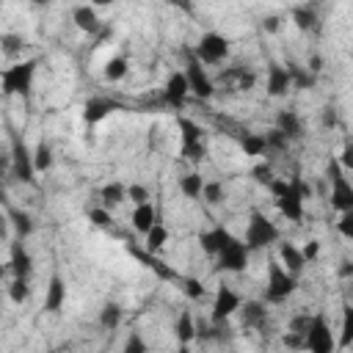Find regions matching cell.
<instances>
[{
	"instance_id": "obj_54",
	"label": "cell",
	"mask_w": 353,
	"mask_h": 353,
	"mask_svg": "<svg viewBox=\"0 0 353 353\" xmlns=\"http://www.w3.org/2000/svg\"><path fill=\"white\" fill-rule=\"evenodd\" d=\"M339 276H342V279H350V276H353V262H347V259H345V262H342V268H339Z\"/></svg>"
},
{
	"instance_id": "obj_8",
	"label": "cell",
	"mask_w": 353,
	"mask_h": 353,
	"mask_svg": "<svg viewBox=\"0 0 353 353\" xmlns=\"http://www.w3.org/2000/svg\"><path fill=\"white\" fill-rule=\"evenodd\" d=\"M193 55L201 61V63H221L226 55H229V39L223 33H204L199 39V44L193 47Z\"/></svg>"
},
{
	"instance_id": "obj_4",
	"label": "cell",
	"mask_w": 353,
	"mask_h": 353,
	"mask_svg": "<svg viewBox=\"0 0 353 353\" xmlns=\"http://www.w3.org/2000/svg\"><path fill=\"white\" fill-rule=\"evenodd\" d=\"M279 226L265 215V212H259V210H254L251 212V218H248V226H245V237H243V243L248 245V251H259V248H268V245H273L276 240H279Z\"/></svg>"
},
{
	"instance_id": "obj_51",
	"label": "cell",
	"mask_w": 353,
	"mask_h": 353,
	"mask_svg": "<svg viewBox=\"0 0 353 353\" xmlns=\"http://www.w3.org/2000/svg\"><path fill=\"white\" fill-rule=\"evenodd\" d=\"M323 127H336V110L334 108H323Z\"/></svg>"
},
{
	"instance_id": "obj_55",
	"label": "cell",
	"mask_w": 353,
	"mask_h": 353,
	"mask_svg": "<svg viewBox=\"0 0 353 353\" xmlns=\"http://www.w3.org/2000/svg\"><path fill=\"white\" fill-rule=\"evenodd\" d=\"M179 353H193V350H190V345H179Z\"/></svg>"
},
{
	"instance_id": "obj_6",
	"label": "cell",
	"mask_w": 353,
	"mask_h": 353,
	"mask_svg": "<svg viewBox=\"0 0 353 353\" xmlns=\"http://www.w3.org/2000/svg\"><path fill=\"white\" fill-rule=\"evenodd\" d=\"M179 124V138H182V146H179V154L190 163H201L204 154H207V146H204V130L193 121V119H185L179 116L176 119Z\"/></svg>"
},
{
	"instance_id": "obj_18",
	"label": "cell",
	"mask_w": 353,
	"mask_h": 353,
	"mask_svg": "<svg viewBox=\"0 0 353 353\" xmlns=\"http://www.w3.org/2000/svg\"><path fill=\"white\" fill-rule=\"evenodd\" d=\"M63 303H66V281L58 273H52L50 284H47V295H44V312L58 314L63 309Z\"/></svg>"
},
{
	"instance_id": "obj_25",
	"label": "cell",
	"mask_w": 353,
	"mask_h": 353,
	"mask_svg": "<svg viewBox=\"0 0 353 353\" xmlns=\"http://www.w3.org/2000/svg\"><path fill=\"white\" fill-rule=\"evenodd\" d=\"M240 146H243V154H248V157H259V154H265V152H268L265 132H243Z\"/></svg>"
},
{
	"instance_id": "obj_49",
	"label": "cell",
	"mask_w": 353,
	"mask_h": 353,
	"mask_svg": "<svg viewBox=\"0 0 353 353\" xmlns=\"http://www.w3.org/2000/svg\"><path fill=\"white\" fill-rule=\"evenodd\" d=\"M88 218L97 223V226H108L110 223V212L105 207H97V210H88Z\"/></svg>"
},
{
	"instance_id": "obj_35",
	"label": "cell",
	"mask_w": 353,
	"mask_h": 353,
	"mask_svg": "<svg viewBox=\"0 0 353 353\" xmlns=\"http://www.w3.org/2000/svg\"><path fill=\"white\" fill-rule=\"evenodd\" d=\"M165 243H168V229L157 221V223H154V229L146 234V248H149V251H160Z\"/></svg>"
},
{
	"instance_id": "obj_10",
	"label": "cell",
	"mask_w": 353,
	"mask_h": 353,
	"mask_svg": "<svg viewBox=\"0 0 353 353\" xmlns=\"http://www.w3.org/2000/svg\"><path fill=\"white\" fill-rule=\"evenodd\" d=\"M243 306V298L229 287V284H221L218 292H215V301H212V312H210V320L218 325L223 320H229L232 314H237Z\"/></svg>"
},
{
	"instance_id": "obj_31",
	"label": "cell",
	"mask_w": 353,
	"mask_h": 353,
	"mask_svg": "<svg viewBox=\"0 0 353 353\" xmlns=\"http://www.w3.org/2000/svg\"><path fill=\"white\" fill-rule=\"evenodd\" d=\"M292 22H295L298 30H312V28H317V14L309 6H295L292 8Z\"/></svg>"
},
{
	"instance_id": "obj_13",
	"label": "cell",
	"mask_w": 353,
	"mask_h": 353,
	"mask_svg": "<svg viewBox=\"0 0 353 353\" xmlns=\"http://www.w3.org/2000/svg\"><path fill=\"white\" fill-rule=\"evenodd\" d=\"M188 94H190V85H188L185 72H171L168 80H165V85H163V102H165L168 108L179 110V108L185 105Z\"/></svg>"
},
{
	"instance_id": "obj_43",
	"label": "cell",
	"mask_w": 353,
	"mask_h": 353,
	"mask_svg": "<svg viewBox=\"0 0 353 353\" xmlns=\"http://www.w3.org/2000/svg\"><path fill=\"white\" fill-rule=\"evenodd\" d=\"M201 199L210 201V204H221V201H223V185H221V182H207Z\"/></svg>"
},
{
	"instance_id": "obj_28",
	"label": "cell",
	"mask_w": 353,
	"mask_h": 353,
	"mask_svg": "<svg viewBox=\"0 0 353 353\" xmlns=\"http://www.w3.org/2000/svg\"><path fill=\"white\" fill-rule=\"evenodd\" d=\"M204 179L196 174V171H188L182 179H179V190L188 196V199H201V193H204Z\"/></svg>"
},
{
	"instance_id": "obj_17",
	"label": "cell",
	"mask_w": 353,
	"mask_h": 353,
	"mask_svg": "<svg viewBox=\"0 0 353 353\" xmlns=\"http://www.w3.org/2000/svg\"><path fill=\"white\" fill-rule=\"evenodd\" d=\"M232 237H234V234H229V229L212 226V229H207V232L199 234V243H201V248H204L210 256H218V254L232 243Z\"/></svg>"
},
{
	"instance_id": "obj_12",
	"label": "cell",
	"mask_w": 353,
	"mask_h": 353,
	"mask_svg": "<svg viewBox=\"0 0 353 353\" xmlns=\"http://www.w3.org/2000/svg\"><path fill=\"white\" fill-rule=\"evenodd\" d=\"M11 171L19 182L33 185L36 182V165H33V152L25 146V141H14L11 149Z\"/></svg>"
},
{
	"instance_id": "obj_52",
	"label": "cell",
	"mask_w": 353,
	"mask_h": 353,
	"mask_svg": "<svg viewBox=\"0 0 353 353\" xmlns=\"http://www.w3.org/2000/svg\"><path fill=\"white\" fill-rule=\"evenodd\" d=\"M279 25H281V19H279V17H265V19H262V28H265L268 33H276V30H279Z\"/></svg>"
},
{
	"instance_id": "obj_44",
	"label": "cell",
	"mask_w": 353,
	"mask_h": 353,
	"mask_svg": "<svg viewBox=\"0 0 353 353\" xmlns=\"http://www.w3.org/2000/svg\"><path fill=\"white\" fill-rule=\"evenodd\" d=\"M127 199H132L135 207H138V204H146V201H149V190H146L143 185L132 182V185H127Z\"/></svg>"
},
{
	"instance_id": "obj_24",
	"label": "cell",
	"mask_w": 353,
	"mask_h": 353,
	"mask_svg": "<svg viewBox=\"0 0 353 353\" xmlns=\"http://www.w3.org/2000/svg\"><path fill=\"white\" fill-rule=\"evenodd\" d=\"M72 19L85 33H97L99 30V17H97V8H91V6H74Z\"/></svg>"
},
{
	"instance_id": "obj_45",
	"label": "cell",
	"mask_w": 353,
	"mask_h": 353,
	"mask_svg": "<svg viewBox=\"0 0 353 353\" xmlns=\"http://www.w3.org/2000/svg\"><path fill=\"white\" fill-rule=\"evenodd\" d=\"M281 342H284V347H290V350H306V336H303V334L287 331V334L281 336Z\"/></svg>"
},
{
	"instance_id": "obj_15",
	"label": "cell",
	"mask_w": 353,
	"mask_h": 353,
	"mask_svg": "<svg viewBox=\"0 0 353 353\" xmlns=\"http://www.w3.org/2000/svg\"><path fill=\"white\" fill-rule=\"evenodd\" d=\"M113 110H119V102L116 99H110V97H91L83 105V119H85V124H99Z\"/></svg>"
},
{
	"instance_id": "obj_23",
	"label": "cell",
	"mask_w": 353,
	"mask_h": 353,
	"mask_svg": "<svg viewBox=\"0 0 353 353\" xmlns=\"http://www.w3.org/2000/svg\"><path fill=\"white\" fill-rule=\"evenodd\" d=\"M154 223H157V212H154V207L146 201V204H138L135 210H132V229L135 232H141V234H149L152 229H154Z\"/></svg>"
},
{
	"instance_id": "obj_46",
	"label": "cell",
	"mask_w": 353,
	"mask_h": 353,
	"mask_svg": "<svg viewBox=\"0 0 353 353\" xmlns=\"http://www.w3.org/2000/svg\"><path fill=\"white\" fill-rule=\"evenodd\" d=\"M336 163L342 165V171H345V174H347V171H353V141H345V146H342V152H339Z\"/></svg>"
},
{
	"instance_id": "obj_50",
	"label": "cell",
	"mask_w": 353,
	"mask_h": 353,
	"mask_svg": "<svg viewBox=\"0 0 353 353\" xmlns=\"http://www.w3.org/2000/svg\"><path fill=\"white\" fill-rule=\"evenodd\" d=\"M301 254H303V259H306V262H314V259H317V254H320V243H317V240H309V243L301 248Z\"/></svg>"
},
{
	"instance_id": "obj_11",
	"label": "cell",
	"mask_w": 353,
	"mask_h": 353,
	"mask_svg": "<svg viewBox=\"0 0 353 353\" xmlns=\"http://www.w3.org/2000/svg\"><path fill=\"white\" fill-rule=\"evenodd\" d=\"M248 245L240 237H232V243L218 254V270L226 273H243L248 268Z\"/></svg>"
},
{
	"instance_id": "obj_36",
	"label": "cell",
	"mask_w": 353,
	"mask_h": 353,
	"mask_svg": "<svg viewBox=\"0 0 353 353\" xmlns=\"http://www.w3.org/2000/svg\"><path fill=\"white\" fill-rule=\"evenodd\" d=\"M265 141H268V152H284V149H290V143H292V141H290L281 130H276V127L265 132Z\"/></svg>"
},
{
	"instance_id": "obj_19",
	"label": "cell",
	"mask_w": 353,
	"mask_h": 353,
	"mask_svg": "<svg viewBox=\"0 0 353 353\" xmlns=\"http://www.w3.org/2000/svg\"><path fill=\"white\" fill-rule=\"evenodd\" d=\"M240 320H243L245 328H265V323H268V306H265V301H243Z\"/></svg>"
},
{
	"instance_id": "obj_2",
	"label": "cell",
	"mask_w": 353,
	"mask_h": 353,
	"mask_svg": "<svg viewBox=\"0 0 353 353\" xmlns=\"http://www.w3.org/2000/svg\"><path fill=\"white\" fill-rule=\"evenodd\" d=\"M298 287V276H292L279 259L268 262V284H265V303H284Z\"/></svg>"
},
{
	"instance_id": "obj_42",
	"label": "cell",
	"mask_w": 353,
	"mask_h": 353,
	"mask_svg": "<svg viewBox=\"0 0 353 353\" xmlns=\"http://www.w3.org/2000/svg\"><path fill=\"white\" fill-rule=\"evenodd\" d=\"M312 317H314V314H309V312L295 314V317L290 320L287 331H295V334H303V336H306V331H309V325H312Z\"/></svg>"
},
{
	"instance_id": "obj_39",
	"label": "cell",
	"mask_w": 353,
	"mask_h": 353,
	"mask_svg": "<svg viewBox=\"0 0 353 353\" xmlns=\"http://www.w3.org/2000/svg\"><path fill=\"white\" fill-rule=\"evenodd\" d=\"M251 176H254V182H259V185H265V188H270L273 179H276L270 163H256V165L251 168Z\"/></svg>"
},
{
	"instance_id": "obj_22",
	"label": "cell",
	"mask_w": 353,
	"mask_h": 353,
	"mask_svg": "<svg viewBox=\"0 0 353 353\" xmlns=\"http://www.w3.org/2000/svg\"><path fill=\"white\" fill-rule=\"evenodd\" d=\"M279 262H281L292 276H298V273L303 270V265H306V259H303L301 248H298V245H292V243H281V245H279Z\"/></svg>"
},
{
	"instance_id": "obj_29",
	"label": "cell",
	"mask_w": 353,
	"mask_h": 353,
	"mask_svg": "<svg viewBox=\"0 0 353 353\" xmlns=\"http://www.w3.org/2000/svg\"><path fill=\"white\" fill-rule=\"evenodd\" d=\"M223 80H234L240 91H251V88H254V83H256V74H254L251 69H245V66H237V69L223 72Z\"/></svg>"
},
{
	"instance_id": "obj_1",
	"label": "cell",
	"mask_w": 353,
	"mask_h": 353,
	"mask_svg": "<svg viewBox=\"0 0 353 353\" xmlns=\"http://www.w3.org/2000/svg\"><path fill=\"white\" fill-rule=\"evenodd\" d=\"M276 199V207L279 212L287 218V221H303V201L312 196V185L303 182V176H292V179H273V185L268 188Z\"/></svg>"
},
{
	"instance_id": "obj_40",
	"label": "cell",
	"mask_w": 353,
	"mask_h": 353,
	"mask_svg": "<svg viewBox=\"0 0 353 353\" xmlns=\"http://www.w3.org/2000/svg\"><path fill=\"white\" fill-rule=\"evenodd\" d=\"M121 353H149V345H146V339H143L138 331H132V334L127 336Z\"/></svg>"
},
{
	"instance_id": "obj_27",
	"label": "cell",
	"mask_w": 353,
	"mask_h": 353,
	"mask_svg": "<svg viewBox=\"0 0 353 353\" xmlns=\"http://www.w3.org/2000/svg\"><path fill=\"white\" fill-rule=\"evenodd\" d=\"M99 199L105 207H119L124 199H127V185L124 182H108L102 190H99Z\"/></svg>"
},
{
	"instance_id": "obj_48",
	"label": "cell",
	"mask_w": 353,
	"mask_h": 353,
	"mask_svg": "<svg viewBox=\"0 0 353 353\" xmlns=\"http://www.w3.org/2000/svg\"><path fill=\"white\" fill-rule=\"evenodd\" d=\"M185 295H188L190 301H199V298L204 295L201 281H199V279H185Z\"/></svg>"
},
{
	"instance_id": "obj_16",
	"label": "cell",
	"mask_w": 353,
	"mask_h": 353,
	"mask_svg": "<svg viewBox=\"0 0 353 353\" xmlns=\"http://www.w3.org/2000/svg\"><path fill=\"white\" fill-rule=\"evenodd\" d=\"M8 270L14 273V279H28L30 270H33V256L28 254V248L19 243H11V251H8Z\"/></svg>"
},
{
	"instance_id": "obj_32",
	"label": "cell",
	"mask_w": 353,
	"mask_h": 353,
	"mask_svg": "<svg viewBox=\"0 0 353 353\" xmlns=\"http://www.w3.org/2000/svg\"><path fill=\"white\" fill-rule=\"evenodd\" d=\"M127 58L124 55H113V58H108L105 61V69H102V74H105V80H110V83H116V80H121L124 74H127Z\"/></svg>"
},
{
	"instance_id": "obj_21",
	"label": "cell",
	"mask_w": 353,
	"mask_h": 353,
	"mask_svg": "<svg viewBox=\"0 0 353 353\" xmlns=\"http://www.w3.org/2000/svg\"><path fill=\"white\" fill-rule=\"evenodd\" d=\"M174 334H176L179 345H190L193 339H199V323L193 320V312L185 309V312L176 317V323H174Z\"/></svg>"
},
{
	"instance_id": "obj_20",
	"label": "cell",
	"mask_w": 353,
	"mask_h": 353,
	"mask_svg": "<svg viewBox=\"0 0 353 353\" xmlns=\"http://www.w3.org/2000/svg\"><path fill=\"white\" fill-rule=\"evenodd\" d=\"M276 130H281L290 141H301L303 138V121L295 110H279L276 113Z\"/></svg>"
},
{
	"instance_id": "obj_34",
	"label": "cell",
	"mask_w": 353,
	"mask_h": 353,
	"mask_svg": "<svg viewBox=\"0 0 353 353\" xmlns=\"http://www.w3.org/2000/svg\"><path fill=\"white\" fill-rule=\"evenodd\" d=\"M33 165H36V171H50L52 168V149L44 141L33 149Z\"/></svg>"
},
{
	"instance_id": "obj_41",
	"label": "cell",
	"mask_w": 353,
	"mask_h": 353,
	"mask_svg": "<svg viewBox=\"0 0 353 353\" xmlns=\"http://www.w3.org/2000/svg\"><path fill=\"white\" fill-rule=\"evenodd\" d=\"M0 44H3V52H6V55H17V52L25 47L22 36H17V33H3V36H0Z\"/></svg>"
},
{
	"instance_id": "obj_37",
	"label": "cell",
	"mask_w": 353,
	"mask_h": 353,
	"mask_svg": "<svg viewBox=\"0 0 353 353\" xmlns=\"http://www.w3.org/2000/svg\"><path fill=\"white\" fill-rule=\"evenodd\" d=\"M290 74H292V88H312L314 85V74L295 66V63H290Z\"/></svg>"
},
{
	"instance_id": "obj_38",
	"label": "cell",
	"mask_w": 353,
	"mask_h": 353,
	"mask_svg": "<svg viewBox=\"0 0 353 353\" xmlns=\"http://www.w3.org/2000/svg\"><path fill=\"white\" fill-rule=\"evenodd\" d=\"M28 295H30L28 279H11V284H8V298H11L14 303H22V301H28Z\"/></svg>"
},
{
	"instance_id": "obj_9",
	"label": "cell",
	"mask_w": 353,
	"mask_h": 353,
	"mask_svg": "<svg viewBox=\"0 0 353 353\" xmlns=\"http://www.w3.org/2000/svg\"><path fill=\"white\" fill-rule=\"evenodd\" d=\"M185 77H188V85H190V94L199 97V99H210L215 94V83L210 80L207 69L201 66V61L190 52L188 55V63H185Z\"/></svg>"
},
{
	"instance_id": "obj_47",
	"label": "cell",
	"mask_w": 353,
	"mask_h": 353,
	"mask_svg": "<svg viewBox=\"0 0 353 353\" xmlns=\"http://www.w3.org/2000/svg\"><path fill=\"white\" fill-rule=\"evenodd\" d=\"M336 229H339V234H342V237L353 240V210L339 215V221H336Z\"/></svg>"
},
{
	"instance_id": "obj_30",
	"label": "cell",
	"mask_w": 353,
	"mask_h": 353,
	"mask_svg": "<svg viewBox=\"0 0 353 353\" xmlns=\"http://www.w3.org/2000/svg\"><path fill=\"white\" fill-rule=\"evenodd\" d=\"M8 223L17 229V234L25 240L28 234H33V218L25 210H8Z\"/></svg>"
},
{
	"instance_id": "obj_5",
	"label": "cell",
	"mask_w": 353,
	"mask_h": 353,
	"mask_svg": "<svg viewBox=\"0 0 353 353\" xmlns=\"http://www.w3.org/2000/svg\"><path fill=\"white\" fill-rule=\"evenodd\" d=\"M328 182H331V193H328V201L331 207L342 215V212H350L353 210V182L347 179V174L342 171V165L336 160H328Z\"/></svg>"
},
{
	"instance_id": "obj_53",
	"label": "cell",
	"mask_w": 353,
	"mask_h": 353,
	"mask_svg": "<svg viewBox=\"0 0 353 353\" xmlns=\"http://www.w3.org/2000/svg\"><path fill=\"white\" fill-rule=\"evenodd\" d=\"M320 69H323V58H320V55H312V58H309V72L317 74Z\"/></svg>"
},
{
	"instance_id": "obj_3",
	"label": "cell",
	"mask_w": 353,
	"mask_h": 353,
	"mask_svg": "<svg viewBox=\"0 0 353 353\" xmlns=\"http://www.w3.org/2000/svg\"><path fill=\"white\" fill-rule=\"evenodd\" d=\"M36 58H28V61H19L8 69H3L0 74V83H3V94L6 97H14V94H22L28 97L30 88H33V74H36Z\"/></svg>"
},
{
	"instance_id": "obj_26",
	"label": "cell",
	"mask_w": 353,
	"mask_h": 353,
	"mask_svg": "<svg viewBox=\"0 0 353 353\" xmlns=\"http://www.w3.org/2000/svg\"><path fill=\"white\" fill-rule=\"evenodd\" d=\"M339 347H350L353 345V303H342V323H339Z\"/></svg>"
},
{
	"instance_id": "obj_33",
	"label": "cell",
	"mask_w": 353,
	"mask_h": 353,
	"mask_svg": "<svg viewBox=\"0 0 353 353\" xmlns=\"http://www.w3.org/2000/svg\"><path fill=\"white\" fill-rule=\"evenodd\" d=\"M119 323H121V306L119 303H105L102 312H99V325L105 331H113V328H119Z\"/></svg>"
},
{
	"instance_id": "obj_14",
	"label": "cell",
	"mask_w": 353,
	"mask_h": 353,
	"mask_svg": "<svg viewBox=\"0 0 353 353\" xmlns=\"http://www.w3.org/2000/svg\"><path fill=\"white\" fill-rule=\"evenodd\" d=\"M265 88L270 97H287V91L292 88V74H290V66H281V63H270L268 66V80H265Z\"/></svg>"
},
{
	"instance_id": "obj_7",
	"label": "cell",
	"mask_w": 353,
	"mask_h": 353,
	"mask_svg": "<svg viewBox=\"0 0 353 353\" xmlns=\"http://www.w3.org/2000/svg\"><path fill=\"white\" fill-rule=\"evenodd\" d=\"M336 347L339 345H336V336H334L325 314L323 312H314L312 325L306 331V350L309 353H336Z\"/></svg>"
}]
</instances>
